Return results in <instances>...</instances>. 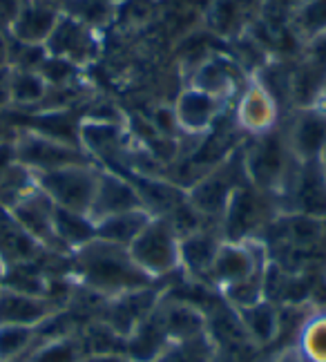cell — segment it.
<instances>
[{
	"label": "cell",
	"instance_id": "obj_1",
	"mask_svg": "<svg viewBox=\"0 0 326 362\" xmlns=\"http://www.w3.org/2000/svg\"><path fill=\"white\" fill-rule=\"evenodd\" d=\"M74 273L83 286L107 300L152 286L154 282L136 267L125 246L96 238L74 250Z\"/></svg>",
	"mask_w": 326,
	"mask_h": 362
},
{
	"label": "cell",
	"instance_id": "obj_2",
	"mask_svg": "<svg viewBox=\"0 0 326 362\" xmlns=\"http://www.w3.org/2000/svg\"><path fill=\"white\" fill-rule=\"evenodd\" d=\"M297 161L286 144L284 130H271L266 134L255 136V144L244 152V168L250 184L266 192L279 197L297 168Z\"/></svg>",
	"mask_w": 326,
	"mask_h": 362
},
{
	"label": "cell",
	"instance_id": "obj_3",
	"mask_svg": "<svg viewBox=\"0 0 326 362\" xmlns=\"http://www.w3.org/2000/svg\"><path fill=\"white\" fill-rule=\"evenodd\" d=\"M179 244L181 238L175 230L173 221L157 215L136 235L127 250H130L134 264L141 271L150 275L152 280H159V277H165L181 269Z\"/></svg>",
	"mask_w": 326,
	"mask_h": 362
},
{
	"label": "cell",
	"instance_id": "obj_4",
	"mask_svg": "<svg viewBox=\"0 0 326 362\" xmlns=\"http://www.w3.org/2000/svg\"><path fill=\"white\" fill-rule=\"evenodd\" d=\"M248 184V175L244 168V152H231L217 168L204 175L194 186L186 190V202L202 217L221 219L226 206L233 199L237 188Z\"/></svg>",
	"mask_w": 326,
	"mask_h": 362
},
{
	"label": "cell",
	"instance_id": "obj_5",
	"mask_svg": "<svg viewBox=\"0 0 326 362\" xmlns=\"http://www.w3.org/2000/svg\"><path fill=\"white\" fill-rule=\"evenodd\" d=\"M36 186L42 194H47L50 202L65 211H74L81 215L90 213L94 199L98 165L81 163V165H65L59 170L50 173H32Z\"/></svg>",
	"mask_w": 326,
	"mask_h": 362
},
{
	"label": "cell",
	"instance_id": "obj_6",
	"mask_svg": "<svg viewBox=\"0 0 326 362\" xmlns=\"http://www.w3.org/2000/svg\"><path fill=\"white\" fill-rule=\"evenodd\" d=\"M11 150H13L11 152L13 161L30 173H50V170L65 168V165L94 163L81 146L59 141V139L40 134L36 130L23 132Z\"/></svg>",
	"mask_w": 326,
	"mask_h": 362
},
{
	"label": "cell",
	"instance_id": "obj_7",
	"mask_svg": "<svg viewBox=\"0 0 326 362\" xmlns=\"http://www.w3.org/2000/svg\"><path fill=\"white\" fill-rule=\"evenodd\" d=\"M266 269H268V255L264 242H260L257 238L244 242L223 240L215 255V262H212L208 280L212 284H217L219 291H223L233 284L248 280L252 275L264 273Z\"/></svg>",
	"mask_w": 326,
	"mask_h": 362
},
{
	"label": "cell",
	"instance_id": "obj_8",
	"mask_svg": "<svg viewBox=\"0 0 326 362\" xmlns=\"http://www.w3.org/2000/svg\"><path fill=\"white\" fill-rule=\"evenodd\" d=\"M266 197L268 194L255 188L250 181L242 188H237L219 219L221 238L228 242H244L257 238V230L266 226Z\"/></svg>",
	"mask_w": 326,
	"mask_h": 362
},
{
	"label": "cell",
	"instance_id": "obj_9",
	"mask_svg": "<svg viewBox=\"0 0 326 362\" xmlns=\"http://www.w3.org/2000/svg\"><path fill=\"white\" fill-rule=\"evenodd\" d=\"M286 213L326 219V177L320 159L300 161L284 192L277 197Z\"/></svg>",
	"mask_w": 326,
	"mask_h": 362
},
{
	"label": "cell",
	"instance_id": "obj_10",
	"mask_svg": "<svg viewBox=\"0 0 326 362\" xmlns=\"http://www.w3.org/2000/svg\"><path fill=\"white\" fill-rule=\"evenodd\" d=\"M45 49L50 57L63 59L67 63H72L76 67H83L92 63L98 57V32L88 27L85 23L76 21L69 13H61L59 23H56L54 32L50 34Z\"/></svg>",
	"mask_w": 326,
	"mask_h": 362
},
{
	"label": "cell",
	"instance_id": "obj_11",
	"mask_svg": "<svg viewBox=\"0 0 326 362\" xmlns=\"http://www.w3.org/2000/svg\"><path fill=\"white\" fill-rule=\"evenodd\" d=\"M134 208H146V206L141 202L132 181L115 170L98 168L96 190H94V199H92L88 217L92 221H98L117 213L134 211Z\"/></svg>",
	"mask_w": 326,
	"mask_h": 362
},
{
	"label": "cell",
	"instance_id": "obj_12",
	"mask_svg": "<svg viewBox=\"0 0 326 362\" xmlns=\"http://www.w3.org/2000/svg\"><path fill=\"white\" fill-rule=\"evenodd\" d=\"M63 9L54 0H23L9 25L11 40L27 45H45Z\"/></svg>",
	"mask_w": 326,
	"mask_h": 362
},
{
	"label": "cell",
	"instance_id": "obj_13",
	"mask_svg": "<svg viewBox=\"0 0 326 362\" xmlns=\"http://www.w3.org/2000/svg\"><path fill=\"white\" fill-rule=\"evenodd\" d=\"M284 134L291 155L297 161L320 159L326 148V112L320 107L295 110Z\"/></svg>",
	"mask_w": 326,
	"mask_h": 362
},
{
	"label": "cell",
	"instance_id": "obj_14",
	"mask_svg": "<svg viewBox=\"0 0 326 362\" xmlns=\"http://www.w3.org/2000/svg\"><path fill=\"white\" fill-rule=\"evenodd\" d=\"M54 208L56 206L50 202L47 194H42L36 186L13 206H9L7 211L23 226V230L27 235H32L40 246L61 248L54 233Z\"/></svg>",
	"mask_w": 326,
	"mask_h": 362
},
{
	"label": "cell",
	"instance_id": "obj_15",
	"mask_svg": "<svg viewBox=\"0 0 326 362\" xmlns=\"http://www.w3.org/2000/svg\"><path fill=\"white\" fill-rule=\"evenodd\" d=\"M226 103L219 96H212L197 88H188L179 94L175 103V115L183 134H204L208 132L215 121L223 115Z\"/></svg>",
	"mask_w": 326,
	"mask_h": 362
},
{
	"label": "cell",
	"instance_id": "obj_16",
	"mask_svg": "<svg viewBox=\"0 0 326 362\" xmlns=\"http://www.w3.org/2000/svg\"><path fill=\"white\" fill-rule=\"evenodd\" d=\"M159 300H161V293L154 291L152 286L117 296L110 300L107 315L103 322L110 329H115L121 338H127L154 311V306L159 304Z\"/></svg>",
	"mask_w": 326,
	"mask_h": 362
},
{
	"label": "cell",
	"instance_id": "obj_17",
	"mask_svg": "<svg viewBox=\"0 0 326 362\" xmlns=\"http://www.w3.org/2000/svg\"><path fill=\"white\" fill-rule=\"evenodd\" d=\"M279 105L257 81H250L237 101V125L252 136L266 134L277 128Z\"/></svg>",
	"mask_w": 326,
	"mask_h": 362
},
{
	"label": "cell",
	"instance_id": "obj_18",
	"mask_svg": "<svg viewBox=\"0 0 326 362\" xmlns=\"http://www.w3.org/2000/svg\"><path fill=\"white\" fill-rule=\"evenodd\" d=\"M157 315L170 342H183L206 333V313L186 300H165L157 304Z\"/></svg>",
	"mask_w": 326,
	"mask_h": 362
},
{
	"label": "cell",
	"instance_id": "obj_19",
	"mask_svg": "<svg viewBox=\"0 0 326 362\" xmlns=\"http://www.w3.org/2000/svg\"><path fill=\"white\" fill-rule=\"evenodd\" d=\"M54 313L56 306L50 298L0 288V325H18L36 329Z\"/></svg>",
	"mask_w": 326,
	"mask_h": 362
},
{
	"label": "cell",
	"instance_id": "obj_20",
	"mask_svg": "<svg viewBox=\"0 0 326 362\" xmlns=\"http://www.w3.org/2000/svg\"><path fill=\"white\" fill-rule=\"evenodd\" d=\"M221 242L223 238L219 228H206V226L186 235V238H181L179 244L181 269L192 277H208Z\"/></svg>",
	"mask_w": 326,
	"mask_h": 362
},
{
	"label": "cell",
	"instance_id": "obj_21",
	"mask_svg": "<svg viewBox=\"0 0 326 362\" xmlns=\"http://www.w3.org/2000/svg\"><path fill=\"white\" fill-rule=\"evenodd\" d=\"M326 90V65L315 59H304L291 72L289 99L295 110L318 107Z\"/></svg>",
	"mask_w": 326,
	"mask_h": 362
},
{
	"label": "cell",
	"instance_id": "obj_22",
	"mask_svg": "<svg viewBox=\"0 0 326 362\" xmlns=\"http://www.w3.org/2000/svg\"><path fill=\"white\" fill-rule=\"evenodd\" d=\"M239 74H242V69H239L235 61L221 59V57H208L197 65L192 74V88L228 101L237 90Z\"/></svg>",
	"mask_w": 326,
	"mask_h": 362
},
{
	"label": "cell",
	"instance_id": "obj_23",
	"mask_svg": "<svg viewBox=\"0 0 326 362\" xmlns=\"http://www.w3.org/2000/svg\"><path fill=\"white\" fill-rule=\"evenodd\" d=\"M40 244L23 230V226L5 206H0V262L5 267L34 262Z\"/></svg>",
	"mask_w": 326,
	"mask_h": 362
},
{
	"label": "cell",
	"instance_id": "obj_24",
	"mask_svg": "<svg viewBox=\"0 0 326 362\" xmlns=\"http://www.w3.org/2000/svg\"><path fill=\"white\" fill-rule=\"evenodd\" d=\"M154 215L146 208H134V211H125V213H117L94 221L96 228V240L103 242H112L119 246H130L134 242V238L146 228V224Z\"/></svg>",
	"mask_w": 326,
	"mask_h": 362
},
{
	"label": "cell",
	"instance_id": "obj_25",
	"mask_svg": "<svg viewBox=\"0 0 326 362\" xmlns=\"http://www.w3.org/2000/svg\"><path fill=\"white\" fill-rule=\"evenodd\" d=\"M235 311L252 346H266L277 338L279 313L273 306V302L262 300L252 306H246V309H235Z\"/></svg>",
	"mask_w": 326,
	"mask_h": 362
},
{
	"label": "cell",
	"instance_id": "obj_26",
	"mask_svg": "<svg viewBox=\"0 0 326 362\" xmlns=\"http://www.w3.org/2000/svg\"><path fill=\"white\" fill-rule=\"evenodd\" d=\"M54 233L56 240H59V246L72 250V253L96 238L94 221L88 215L65 211V208L59 206L54 208Z\"/></svg>",
	"mask_w": 326,
	"mask_h": 362
},
{
	"label": "cell",
	"instance_id": "obj_27",
	"mask_svg": "<svg viewBox=\"0 0 326 362\" xmlns=\"http://www.w3.org/2000/svg\"><path fill=\"white\" fill-rule=\"evenodd\" d=\"M250 3L252 0H212L208 9V27L223 38L242 36Z\"/></svg>",
	"mask_w": 326,
	"mask_h": 362
},
{
	"label": "cell",
	"instance_id": "obj_28",
	"mask_svg": "<svg viewBox=\"0 0 326 362\" xmlns=\"http://www.w3.org/2000/svg\"><path fill=\"white\" fill-rule=\"evenodd\" d=\"M297 354L306 362H326V311L304 320L297 333Z\"/></svg>",
	"mask_w": 326,
	"mask_h": 362
},
{
	"label": "cell",
	"instance_id": "obj_29",
	"mask_svg": "<svg viewBox=\"0 0 326 362\" xmlns=\"http://www.w3.org/2000/svg\"><path fill=\"white\" fill-rule=\"evenodd\" d=\"M36 344L34 327L0 325V362H18L23 356H30Z\"/></svg>",
	"mask_w": 326,
	"mask_h": 362
},
{
	"label": "cell",
	"instance_id": "obj_30",
	"mask_svg": "<svg viewBox=\"0 0 326 362\" xmlns=\"http://www.w3.org/2000/svg\"><path fill=\"white\" fill-rule=\"evenodd\" d=\"M215 354V342L210 340L208 333H204V336L192 340L173 342L154 362H210Z\"/></svg>",
	"mask_w": 326,
	"mask_h": 362
},
{
	"label": "cell",
	"instance_id": "obj_31",
	"mask_svg": "<svg viewBox=\"0 0 326 362\" xmlns=\"http://www.w3.org/2000/svg\"><path fill=\"white\" fill-rule=\"evenodd\" d=\"M47 92H50V86L38 72H30V69H13V74H11V103L36 105L45 99Z\"/></svg>",
	"mask_w": 326,
	"mask_h": 362
},
{
	"label": "cell",
	"instance_id": "obj_32",
	"mask_svg": "<svg viewBox=\"0 0 326 362\" xmlns=\"http://www.w3.org/2000/svg\"><path fill=\"white\" fill-rule=\"evenodd\" d=\"M65 13L92 27V30H101V27L115 21L117 5L112 0H67Z\"/></svg>",
	"mask_w": 326,
	"mask_h": 362
},
{
	"label": "cell",
	"instance_id": "obj_33",
	"mask_svg": "<svg viewBox=\"0 0 326 362\" xmlns=\"http://www.w3.org/2000/svg\"><path fill=\"white\" fill-rule=\"evenodd\" d=\"M291 30L306 43L326 34V0H304L291 23Z\"/></svg>",
	"mask_w": 326,
	"mask_h": 362
},
{
	"label": "cell",
	"instance_id": "obj_34",
	"mask_svg": "<svg viewBox=\"0 0 326 362\" xmlns=\"http://www.w3.org/2000/svg\"><path fill=\"white\" fill-rule=\"evenodd\" d=\"M78 72V67L67 63L63 59H56V57H50L42 61V65L38 67V74L45 78V83L50 88H61V86H67L69 81L74 78V74Z\"/></svg>",
	"mask_w": 326,
	"mask_h": 362
},
{
	"label": "cell",
	"instance_id": "obj_35",
	"mask_svg": "<svg viewBox=\"0 0 326 362\" xmlns=\"http://www.w3.org/2000/svg\"><path fill=\"white\" fill-rule=\"evenodd\" d=\"M152 130L157 132L163 139H173L177 136V132H181L179 128V121L175 115V107H157L152 115Z\"/></svg>",
	"mask_w": 326,
	"mask_h": 362
},
{
	"label": "cell",
	"instance_id": "obj_36",
	"mask_svg": "<svg viewBox=\"0 0 326 362\" xmlns=\"http://www.w3.org/2000/svg\"><path fill=\"white\" fill-rule=\"evenodd\" d=\"M11 65H0V110L11 105Z\"/></svg>",
	"mask_w": 326,
	"mask_h": 362
},
{
	"label": "cell",
	"instance_id": "obj_37",
	"mask_svg": "<svg viewBox=\"0 0 326 362\" xmlns=\"http://www.w3.org/2000/svg\"><path fill=\"white\" fill-rule=\"evenodd\" d=\"M83 362H132L125 354H96V356H88Z\"/></svg>",
	"mask_w": 326,
	"mask_h": 362
},
{
	"label": "cell",
	"instance_id": "obj_38",
	"mask_svg": "<svg viewBox=\"0 0 326 362\" xmlns=\"http://www.w3.org/2000/svg\"><path fill=\"white\" fill-rule=\"evenodd\" d=\"M0 65H9V40L0 32Z\"/></svg>",
	"mask_w": 326,
	"mask_h": 362
},
{
	"label": "cell",
	"instance_id": "obj_39",
	"mask_svg": "<svg viewBox=\"0 0 326 362\" xmlns=\"http://www.w3.org/2000/svg\"><path fill=\"white\" fill-rule=\"evenodd\" d=\"M320 163H322V170H324V177H326V148H324V152L320 155Z\"/></svg>",
	"mask_w": 326,
	"mask_h": 362
},
{
	"label": "cell",
	"instance_id": "obj_40",
	"mask_svg": "<svg viewBox=\"0 0 326 362\" xmlns=\"http://www.w3.org/2000/svg\"><path fill=\"white\" fill-rule=\"evenodd\" d=\"M3 277H5V264L0 262V284H3Z\"/></svg>",
	"mask_w": 326,
	"mask_h": 362
},
{
	"label": "cell",
	"instance_id": "obj_41",
	"mask_svg": "<svg viewBox=\"0 0 326 362\" xmlns=\"http://www.w3.org/2000/svg\"><path fill=\"white\" fill-rule=\"evenodd\" d=\"M112 3H115V5H117V7H121V5H123V3H127V0H112Z\"/></svg>",
	"mask_w": 326,
	"mask_h": 362
},
{
	"label": "cell",
	"instance_id": "obj_42",
	"mask_svg": "<svg viewBox=\"0 0 326 362\" xmlns=\"http://www.w3.org/2000/svg\"><path fill=\"white\" fill-rule=\"evenodd\" d=\"M302 362H306V360H302Z\"/></svg>",
	"mask_w": 326,
	"mask_h": 362
}]
</instances>
